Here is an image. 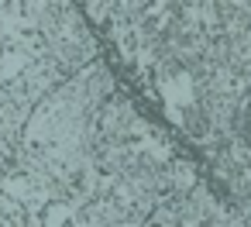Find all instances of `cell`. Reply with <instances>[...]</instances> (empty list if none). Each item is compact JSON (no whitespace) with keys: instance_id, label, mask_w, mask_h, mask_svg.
Instances as JSON below:
<instances>
[{"instance_id":"cell-1","label":"cell","mask_w":251,"mask_h":227,"mask_svg":"<svg viewBox=\"0 0 251 227\" xmlns=\"http://www.w3.org/2000/svg\"><path fill=\"white\" fill-rule=\"evenodd\" d=\"M179 124L186 127V134H193V138H206L217 124H213V117L200 107V103H189L186 110H182V117H179Z\"/></svg>"},{"instance_id":"cell-2","label":"cell","mask_w":251,"mask_h":227,"mask_svg":"<svg viewBox=\"0 0 251 227\" xmlns=\"http://www.w3.org/2000/svg\"><path fill=\"white\" fill-rule=\"evenodd\" d=\"M83 11H86V18L97 21V25H103V21L110 25V18H114V4H86Z\"/></svg>"}]
</instances>
